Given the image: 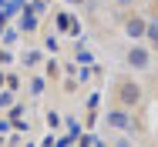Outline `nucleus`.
Returning a JSON list of instances; mask_svg holds the SVG:
<instances>
[{
  "label": "nucleus",
  "mask_w": 158,
  "mask_h": 147,
  "mask_svg": "<svg viewBox=\"0 0 158 147\" xmlns=\"http://www.w3.org/2000/svg\"><path fill=\"white\" fill-rule=\"evenodd\" d=\"M114 3H118V7H121V10H128V7H131V10H135V0H114Z\"/></svg>",
  "instance_id": "nucleus-16"
},
{
  "label": "nucleus",
  "mask_w": 158,
  "mask_h": 147,
  "mask_svg": "<svg viewBox=\"0 0 158 147\" xmlns=\"http://www.w3.org/2000/svg\"><path fill=\"white\" fill-rule=\"evenodd\" d=\"M145 40H148V47L158 54V20H148V30H145Z\"/></svg>",
  "instance_id": "nucleus-6"
},
{
  "label": "nucleus",
  "mask_w": 158,
  "mask_h": 147,
  "mask_svg": "<svg viewBox=\"0 0 158 147\" xmlns=\"http://www.w3.org/2000/svg\"><path fill=\"white\" fill-rule=\"evenodd\" d=\"M71 3H84V0H71Z\"/></svg>",
  "instance_id": "nucleus-19"
},
{
  "label": "nucleus",
  "mask_w": 158,
  "mask_h": 147,
  "mask_svg": "<svg viewBox=\"0 0 158 147\" xmlns=\"http://www.w3.org/2000/svg\"><path fill=\"white\" fill-rule=\"evenodd\" d=\"M111 147H135V144H131L128 137H118V141H114V144H111Z\"/></svg>",
  "instance_id": "nucleus-15"
},
{
  "label": "nucleus",
  "mask_w": 158,
  "mask_h": 147,
  "mask_svg": "<svg viewBox=\"0 0 158 147\" xmlns=\"http://www.w3.org/2000/svg\"><path fill=\"white\" fill-rule=\"evenodd\" d=\"M7 87V74H3V70H0V90Z\"/></svg>",
  "instance_id": "nucleus-18"
},
{
  "label": "nucleus",
  "mask_w": 158,
  "mask_h": 147,
  "mask_svg": "<svg viewBox=\"0 0 158 147\" xmlns=\"http://www.w3.org/2000/svg\"><path fill=\"white\" fill-rule=\"evenodd\" d=\"M0 30H3V17H0Z\"/></svg>",
  "instance_id": "nucleus-20"
},
{
  "label": "nucleus",
  "mask_w": 158,
  "mask_h": 147,
  "mask_svg": "<svg viewBox=\"0 0 158 147\" xmlns=\"http://www.w3.org/2000/svg\"><path fill=\"white\" fill-rule=\"evenodd\" d=\"M14 104V90H0V107H10Z\"/></svg>",
  "instance_id": "nucleus-12"
},
{
  "label": "nucleus",
  "mask_w": 158,
  "mask_h": 147,
  "mask_svg": "<svg viewBox=\"0 0 158 147\" xmlns=\"http://www.w3.org/2000/svg\"><path fill=\"white\" fill-rule=\"evenodd\" d=\"M44 87H47L44 77H31V90H34V94H44Z\"/></svg>",
  "instance_id": "nucleus-10"
},
{
  "label": "nucleus",
  "mask_w": 158,
  "mask_h": 147,
  "mask_svg": "<svg viewBox=\"0 0 158 147\" xmlns=\"http://www.w3.org/2000/svg\"><path fill=\"white\" fill-rule=\"evenodd\" d=\"M94 144H98L94 134H81V147H94Z\"/></svg>",
  "instance_id": "nucleus-13"
},
{
  "label": "nucleus",
  "mask_w": 158,
  "mask_h": 147,
  "mask_svg": "<svg viewBox=\"0 0 158 147\" xmlns=\"http://www.w3.org/2000/svg\"><path fill=\"white\" fill-rule=\"evenodd\" d=\"M7 90H14V94L20 90V77L17 74H7Z\"/></svg>",
  "instance_id": "nucleus-11"
},
{
  "label": "nucleus",
  "mask_w": 158,
  "mask_h": 147,
  "mask_svg": "<svg viewBox=\"0 0 158 147\" xmlns=\"http://www.w3.org/2000/svg\"><path fill=\"white\" fill-rule=\"evenodd\" d=\"M47 77L51 80H61V64L57 60H47Z\"/></svg>",
  "instance_id": "nucleus-9"
},
{
  "label": "nucleus",
  "mask_w": 158,
  "mask_h": 147,
  "mask_svg": "<svg viewBox=\"0 0 158 147\" xmlns=\"http://www.w3.org/2000/svg\"><path fill=\"white\" fill-rule=\"evenodd\" d=\"M10 60H14V54H10V50H0V64H10Z\"/></svg>",
  "instance_id": "nucleus-17"
},
{
  "label": "nucleus",
  "mask_w": 158,
  "mask_h": 147,
  "mask_svg": "<svg viewBox=\"0 0 158 147\" xmlns=\"http://www.w3.org/2000/svg\"><path fill=\"white\" fill-rule=\"evenodd\" d=\"M20 27H24V33H34V30H37V17H34L31 10H24V17H20Z\"/></svg>",
  "instance_id": "nucleus-7"
},
{
  "label": "nucleus",
  "mask_w": 158,
  "mask_h": 147,
  "mask_svg": "<svg viewBox=\"0 0 158 147\" xmlns=\"http://www.w3.org/2000/svg\"><path fill=\"white\" fill-rule=\"evenodd\" d=\"M57 30H61V33H74V37H77L81 24H77V17H71V14H57Z\"/></svg>",
  "instance_id": "nucleus-5"
},
{
  "label": "nucleus",
  "mask_w": 158,
  "mask_h": 147,
  "mask_svg": "<svg viewBox=\"0 0 158 147\" xmlns=\"http://www.w3.org/2000/svg\"><path fill=\"white\" fill-rule=\"evenodd\" d=\"M40 50H27V54H24V67H37V64H40Z\"/></svg>",
  "instance_id": "nucleus-8"
},
{
  "label": "nucleus",
  "mask_w": 158,
  "mask_h": 147,
  "mask_svg": "<svg viewBox=\"0 0 158 147\" xmlns=\"http://www.w3.org/2000/svg\"><path fill=\"white\" fill-rule=\"evenodd\" d=\"M108 124L118 127V130H131V127H135V117H131V110H125V107H114V110L108 114Z\"/></svg>",
  "instance_id": "nucleus-4"
},
{
  "label": "nucleus",
  "mask_w": 158,
  "mask_h": 147,
  "mask_svg": "<svg viewBox=\"0 0 158 147\" xmlns=\"http://www.w3.org/2000/svg\"><path fill=\"white\" fill-rule=\"evenodd\" d=\"M145 30H148V17H141L138 10L125 14V33L131 40H145Z\"/></svg>",
  "instance_id": "nucleus-3"
},
{
  "label": "nucleus",
  "mask_w": 158,
  "mask_h": 147,
  "mask_svg": "<svg viewBox=\"0 0 158 147\" xmlns=\"http://www.w3.org/2000/svg\"><path fill=\"white\" fill-rule=\"evenodd\" d=\"M111 100H114V107L135 110V107L145 100V87H141V80H135V77H118L114 87H111Z\"/></svg>",
  "instance_id": "nucleus-1"
},
{
  "label": "nucleus",
  "mask_w": 158,
  "mask_h": 147,
  "mask_svg": "<svg viewBox=\"0 0 158 147\" xmlns=\"http://www.w3.org/2000/svg\"><path fill=\"white\" fill-rule=\"evenodd\" d=\"M152 54H155V50H152V47H145V44H135V47H131V50H128V67H131V70H148V67H152Z\"/></svg>",
  "instance_id": "nucleus-2"
},
{
  "label": "nucleus",
  "mask_w": 158,
  "mask_h": 147,
  "mask_svg": "<svg viewBox=\"0 0 158 147\" xmlns=\"http://www.w3.org/2000/svg\"><path fill=\"white\" fill-rule=\"evenodd\" d=\"M44 117H47V127H57V124H61V117H57V114H54V110H47V114H44Z\"/></svg>",
  "instance_id": "nucleus-14"
}]
</instances>
